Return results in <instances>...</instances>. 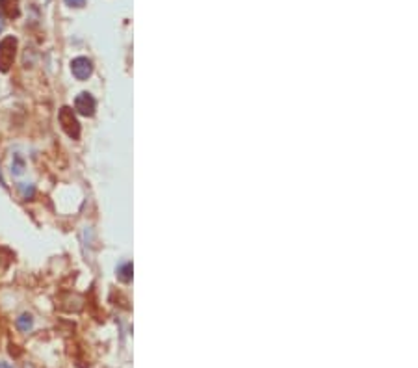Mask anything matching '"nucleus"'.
I'll return each instance as SVG.
<instances>
[{
  "mask_svg": "<svg viewBox=\"0 0 418 368\" xmlns=\"http://www.w3.org/2000/svg\"><path fill=\"white\" fill-rule=\"evenodd\" d=\"M17 54V37L13 35H6L4 39L0 41V73H8L11 69V65L15 62Z\"/></svg>",
  "mask_w": 418,
  "mask_h": 368,
  "instance_id": "f257e3e1",
  "label": "nucleus"
},
{
  "mask_svg": "<svg viewBox=\"0 0 418 368\" xmlns=\"http://www.w3.org/2000/svg\"><path fill=\"white\" fill-rule=\"evenodd\" d=\"M60 125L61 129L65 130V134L69 136V138L73 139H78L80 138V123L78 119H76L75 112L69 108V106H64V108L60 110Z\"/></svg>",
  "mask_w": 418,
  "mask_h": 368,
  "instance_id": "f03ea898",
  "label": "nucleus"
},
{
  "mask_svg": "<svg viewBox=\"0 0 418 368\" xmlns=\"http://www.w3.org/2000/svg\"><path fill=\"white\" fill-rule=\"evenodd\" d=\"M95 108H97V103H95L93 95L88 93V91H82V93L76 95L75 99V110L80 115H86V117H91L95 114Z\"/></svg>",
  "mask_w": 418,
  "mask_h": 368,
  "instance_id": "7ed1b4c3",
  "label": "nucleus"
},
{
  "mask_svg": "<svg viewBox=\"0 0 418 368\" xmlns=\"http://www.w3.org/2000/svg\"><path fill=\"white\" fill-rule=\"evenodd\" d=\"M71 73L75 75L76 80H88L93 73V65H91V60L84 58V56H78L75 60L71 62Z\"/></svg>",
  "mask_w": 418,
  "mask_h": 368,
  "instance_id": "20e7f679",
  "label": "nucleus"
},
{
  "mask_svg": "<svg viewBox=\"0 0 418 368\" xmlns=\"http://www.w3.org/2000/svg\"><path fill=\"white\" fill-rule=\"evenodd\" d=\"M0 15L8 17V19H17L20 15L19 0H0Z\"/></svg>",
  "mask_w": 418,
  "mask_h": 368,
  "instance_id": "39448f33",
  "label": "nucleus"
},
{
  "mask_svg": "<svg viewBox=\"0 0 418 368\" xmlns=\"http://www.w3.org/2000/svg\"><path fill=\"white\" fill-rule=\"evenodd\" d=\"M117 277L123 281V283H129L132 281V262H124L117 268Z\"/></svg>",
  "mask_w": 418,
  "mask_h": 368,
  "instance_id": "423d86ee",
  "label": "nucleus"
},
{
  "mask_svg": "<svg viewBox=\"0 0 418 368\" xmlns=\"http://www.w3.org/2000/svg\"><path fill=\"white\" fill-rule=\"evenodd\" d=\"M32 316L30 314H20L19 318H17V328L20 329V331H25V333H28L32 329Z\"/></svg>",
  "mask_w": 418,
  "mask_h": 368,
  "instance_id": "0eeeda50",
  "label": "nucleus"
},
{
  "mask_svg": "<svg viewBox=\"0 0 418 368\" xmlns=\"http://www.w3.org/2000/svg\"><path fill=\"white\" fill-rule=\"evenodd\" d=\"M11 171H13V173L15 175H20L23 173V169H25V162H23V158H20V156H15V164L11 166Z\"/></svg>",
  "mask_w": 418,
  "mask_h": 368,
  "instance_id": "6e6552de",
  "label": "nucleus"
},
{
  "mask_svg": "<svg viewBox=\"0 0 418 368\" xmlns=\"http://www.w3.org/2000/svg\"><path fill=\"white\" fill-rule=\"evenodd\" d=\"M19 188H20V192H23V195H25V197H32V195H34V186H26V184H20Z\"/></svg>",
  "mask_w": 418,
  "mask_h": 368,
  "instance_id": "1a4fd4ad",
  "label": "nucleus"
},
{
  "mask_svg": "<svg viewBox=\"0 0 418 368\" xmlns=\"http://www.w3.org/2000/svg\"><path fill=\"white\" fill-rule=\"evenodd\" d=\"M65 4L71 6V8H84L86 0H65Z\"/></svg>",
  "mask_w": 418,
  "mask_h": 368,
  "instance_id": "9d476101",
  "label": "nucleus"
},
{
  "mask_svg": "<svg viewBox=\"0 0 418 368\" xmlns=\"http://www.w3.org/2000/svg\"><path fill=\"white\" fill-rule=\"evenodd\" d=\"M10 353H11V355H19L20 352H19V350H15V346H10Z\"/></svg>",
  "mask_w": 418,
  "mask_h": 368,
  "instance_id": "9b49d317",
  "label": "nucleus"
},
{
  "mask_svg": "<svg viewBox=\"0 0 418 368\" xmlns=\"http://www.w3.org/2000/svg\"><path fill=\"white\" fill-rule=\"evenodd\" d=\"M0 368H13L11 364H8V363H4V361H0Z\"/></svg>",
  "mask_w": 418,
  "mask_h": 368,
  "instance_id": "f8f14e48",
  "label": "nucleus"
},
{
  "mask_svg": "<svg viewBox=\"0 0 418 368\" xmlns=\"http://www.w3.org/2000/svg\"><path fill=\"white\" fill-rule=\"evenodd\" d=\"M2 30H4V17L0 15V32H2Z\"/></svg>",
  "mask_w": 418,
  "mask_h": 368,
  "instance_id": "ddd939ff",
  "label": "nucleus"
}]
</instances>
